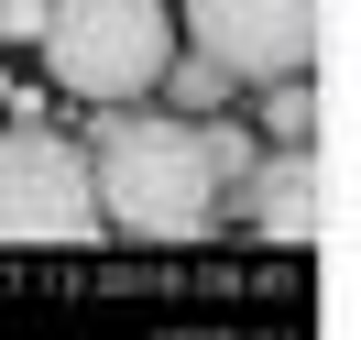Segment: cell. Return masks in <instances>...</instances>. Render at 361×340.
I'll return each instance as SVG.
<instances>
[{"label":"cell","instance_id":"3","mask_svg":"<svg viewBox=\"0 0 361 340\" xmlns=\"http://www.w3.org/2000/svg\"><path fill=\"white\" fill-rule=\"evenodd\" d=\"M329 23H339V0H186V11H176V33L219 77H241V88L307 77L317 55H329Z\"/></svg>","mask_w":361,"mask_h":340},{"label":"cell","instance_id":"5","mask_svg":"<svg viewBox=\"0 0 361 340\" xmlns=\"http://www.w3.org/2000/svg\"><path fill=\"white\" fill-rule=\"evenodd\" d=\"M241 176H252V230L263 242H317V220H329L317 143H274V165H241Z\"/></svg>","mask_w":361,"mask_h":340},{"label":"cell","instance_id":"6","mask_svg":"<svg viewBox=\"0 0 361 340\" xmlns=\"http://www.w3.org/2000/svg\"><path fill=\"white\" fill-rule=\"evenodd\" d=\"M263 132L274 143H317V66L307 77H263Z\"/></svg>","mask_w":361,"mask_h":340},{"label":"cell","instance_id":"4","mask_svg":"<svg viewBox=\"0 0 361 340\" xmlns=\"http://www.w3.org/2000/svg\"><path fill=\"white\" fill-rule=\"evenodd\" d=\"M0 242H99V187L66 132H0Z\"/></svg>","mask_w":361,"mask_h":340},{"label":"cell","instance_id":"2","mask_svg":"<svg viewBox=\"0 0 361 340\" xmlns=\"http://www.w3.org/2000/svg\"><path fill=\"white\" fill-rule=\"evenodd\" d=\"M33 45H44V66H55L66 99L121 110V99H154L176 77V11L164 0H55Z\"/></svg>","mask_w":361,"mask_h":340},{"label":"cell","instance_id":"7","mask_svg":"<svg viewBox=\"0 0 361 340\" xmlns=\"http://www.w3.org/2000/svg\"><path fill=\"white\" fill-rule=\"evenodd\" d=\"M44 11H55V0H0V45H33V33H44Z\"/></svg>","mask_w":361,"mask_h":340},{"label":"cell","instance_id":"1","mask_svg":"<svg viewBox=\"0 0 361 340\" xmlns=\"http://www.w3.org/2000/svg\"><path fill=\"white\" fill-rule=\"evenodd\" d=\"M88 187H99V230H121V242H197V230H219V165H208L197 121H164V110L121 99L99 121Z\"/></svg>","mask_w":361,"mask_h":340}]
</instances>
